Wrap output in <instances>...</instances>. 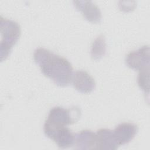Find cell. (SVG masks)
Wrapping results in <instances>:
<instances>
[{
	"label": "cell",
	"instance_id": "6",
	"mask_svg": "<svg viewBox=\"0 0 150 150\" xmlns=\"http://www.w3.org/2000/svg\"><path fill=\"white\" fill-rule=\"evenodd\" d=\"M76 8L82 13L84 18L88 21L97 23L101 22L102 15L100 8L91 1H74Z\"/></svg>",
	"mask_w": 150,
	"mask_h": 150
},
{
	"label": "cell",
	"instance_id": "10",
	"mask_svg": "<svg viewBox=\"0 0 150 150\" xmlns=\"http://www.w3.org/2000/svg\"><path fill=\"white\" fill-rule=\"evenodd\" d=\"M97 149H117L118 145L115 139L113 130L101 128L96 132Z\"/></svg>",
	"mask_w": 150,
	"mask_h": 150
},
{
	"label": "cell",
	"instance_id": "12",
	"mask_svg": "<svg viewBox=\"0 0 150 150\" xmlns=\"http://www.w3.org/2000/svg\"><path fill=\"white\" fill-rule=\"evenodd\" d=\"M137 81L139 87L148 96L149 91V68L139 71Z\"/></svg>",
	"mask_w": 150,
	"mask_h": 150
},
{
	"label": "cell",
	"instance_id": "5",
	"mask_svg": "<svg viewBox=\"0 0 150 150\" xmlns=\"http://www.w3.org/2000/svg\"><path fill=\"white\" fill-rule=\"evenodd\" d=\"M43 131L46 136L52 139L61 148H69L74 145V135L67 127L43 128Z\"/></svg>",
	"mask_w": 150,
	"mask_h": 150
},
{
	"label": "cell",
	"instance_id": "3",
	"mask_svg": "<svg viewBox=\"0 0 150 150\" xmlns=\"http://www.w3.org/2000/svg\"><path fill=\"white\" fill-rule=\"evenodd\" d=\"M80 114L79 109L76 107L66 109L61 107H54L50 110L43 128H56L67 127L77 121Z\"/></svg>",
	"mask_w": 150,
	"mask_h": 150
},
{
	"label": "cell",
	"instance_id": "11",
	"mask_svg": "<svg viewBox=\"0 0 150 150\" xmlns=\"http://www.w3.org/2000/svg\"><path fill=\"white\" fill-rule=\"evenodd\" d=\"M106 53V43L104 35H99L93 42L91 46L90 54L93 60L101 59Z\"/></svg>",
	"mask_w": 150,
	"mask_h": 150
},
{
	"label": "cell",
	"instance_id": "8",
	"mask_svg": "<svg viewBox=\"0 0 150 150\" xmlns=\"http://www.w3.org/2000/svg\"><path fill=\"white\" fill-rule=\"evenodd\" d=\"M137 125L131 122H123L118 124L113 130L118 146L129 143L138 132Z\"/></svg>",
	"mask_w": 150,
	"mask_h": 150
},
{
	"label": "cell",
	"instance_id": "2",
	"mask_svg": "<svg viewBox=\"0 0 150 150\" xmlns=\"http://www.w3.org/2000/svg\"><path fill=\"white\" fill-rule=\"evenodd\" d=\"M21 32L20 26L16 22L1 16L0 57L1 62L5 60L10 54L13 46L19 39Z\"/></svg>",
	"mask_w": 150,
	"mask_h": 150
},
{
	"label": "cell",
	"instance_id": "9",
	"mask_svg": "<svg viewBox=\"0 0 150 150\" xmlns=\"http://www.w3.org/2000/svg\"><path fill=\"white\" fill-rule=\"evenodd\" d=\"M74 145L79 149H97L96 133L90 130H83L76 134Z\"/></svg>",
	"mask_w": 150,
	"mask_h": 150
},
{
	"label": "cell",
	"instance_id": "4",
	"mask_svg": "<svg viewBox=\"0 0 150 150\" xmlns=\"http://www.w3.org/2000/svg\"><path fill=\"white\" fill-rule=\"evenodd\" d=\"M125 63L129 68L139 71L149 68V47L143 46L129 52L125 57Z\"/></svg>",
	"mask_w": 150,
	"mask_h": 150
},
{
	"label": "cell",
	"instance_id": "1",
	"mask_svg": "<svg viewBox=\"0 0 150 150\" xmlns=\"http://www.w3.org/2000/svg\"><path fill=\"white\" fill-rule=\"evenodd\" d=\"M33 59L42 73L56 85L65 87L71 82L73 69L66 58L45 48L39 47L34 52Z\"/></svg>",
	"mask_w": 150,
	"mask_h": 150
},
{
	"label": "cell",
	"instance_id": "7",
	"mask_svg": "<svg viewBox=\"0 0 150 150\" xmlns=\"http://www.w3.org/2000/svg\"><path fill=\"white\" fill-rule=\"evenodd\" d=\"M71 82L75 89L83 94L90 93L96 87L94 79L83 70H77L73 73Z\"/></svg>",
	"mask_w": 150,
	"mask_h": 150
}]
</instances>
